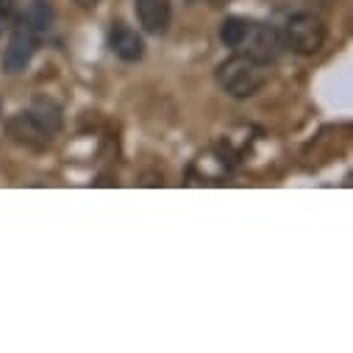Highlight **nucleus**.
<instances>
[{
	"label": "nucleus",
	"mask_w": 353,
	"mask_h": 353,
	"mask_svg": "<svg viewBox=\"0 0 353 353\" xmlns=\"http://www.w3.org/2000/svg\"><path fill=\"white\" fill-rule=\"evenodd\" d=\"M217 83L220 90L231 98H250L256 95L270 78V64L256 61L248 53H234L217 67Z\"/></svg>",
	"instance_id": "nucleus-1"
},
{
	"label": "nucleus",
	"mask_w": 353,
	"mask_h": 353,
	"mask_svg": "<svg viewBox=\"0 0 353 353\" xmlns=\"http://www.w3.org/2000/svg\"><path fill=\"white\" fill-rule=\"evenodd\" d=\"M325 42V26L317 14H295L287 20L284 45L298 56H314Z\"/></svg>",
	"instance_id": "nucleus-2"
},
{
	"label": "nucleus",
	"mask_w": 353,
	"mask_h": 353,
	"mask_svg": "<svg viewBox=\"0 0 353 353\" xmlns=\"http://www.w3.org/2000/svg\"><path fill=\"white\" fill-rule=\"evenodd\" d=\"M37 45H39L37 31H34L26 20H20V23L14 26V31H12V39H9L6 50H3V70H6L9 75L23 72V70L31 64V59H34V53H37Z\"/></svg>",
	"instance_id": "nucleus-3"
},
{
	"label": "nucleus",
	"mask_w": 353,
	"mask_h": 353,
	"mask_svg": "<svg viewBox=\"0 0 353 353\" xmlns=\"http://www.w3.org/2000/svg\"><path fill=\"white\" fill-rule=\"evenodd\" d=\"M281 48H284V39L273 26L250 23V28H248V34L239 45V53H248V56H253L256 61H264V64H273L281 56Z\"/></svg>",
	"instance_id": "nucleus-4"
},
{
	"label": "nucleus",
	"mask_w": 353,
	"mask_h": 353,
	"mask_svg": "<svg viewBox=\"0 0 353 353\" xmlns=\"http://www.w3.org/2000/svg\"><path fill=\"white\" fill-rule=\"evenodd\" d=\"M9 134L20 142V145H26V148H34V150H42V148H48L50 145V131L31 114V112H20V114H14L12 120H9Z\"/></svg>",
	"instance_id": "nucleus-5"
},
{
	"label": "nucleus",
	"mask_w": 353,
	"mask_h": 353,
	"mask_svg": "<svg viewBox=\"0 0 353 353\" xmlns=\"http://www.w3.org/2000/svg\"><path fill=\"white\" fill-rule=\"evenodd\" d=\"M134 9H137V17H139V26L148 34H153V37L167 34V28L172 23V3L170 0H134Z\"/></svg>",
	"instance_id": "nucleus-6"
},
{
	"label": "nucleus",
	"mask_w": 353,
	"mask_h": 353,
	"mask_svg": "<svg viewBox=\"0 0 353 353\" xmlns=\"http://www.w3.org/2000/svg\"><path fill=\"white\" fill-rule=\"evenodd\" d=\"M109 48H112V53H114L117 59H123V61H139V59L145 56V42H142V37H139L134 28H128L125 23H114V28L109 31Z\"/></svg>",
	"instance_id": "nucleus-7"
},
{
	"label": "nucleus",
	"mask_w": 353,
	"mask_h": 353,
	"mask_svg": "<svg viewBox=\"0 0 353 353\" xmlns=\"http://www.w3.org/2000/svg\"><path fill=\"white\" fill-rule=\"evenodd\" d=\"M248 28H250V20H245V17H225L220 23V39H223V45L239 50Z\"/></svg>",
	"instance_id": "nucleus-8"
},
{
	"label": "nucleus",
	"mask_w": 353,
	"mask_h": 353,
	"mask_svg": "<svg viewBox=\"0 0 353 353\" xmlns=\"http://www.w3.org/2000/svg\"><path fill=\"white\" fill-rule=\"evenodd\" d=\"M23 20H26V23L37 31V37H39V34H45V31L50 28V23H53V9H50L48 0H34Z\"/></svg>",
	"instance_id": "nucleus-9"
},
{
	"label": "nucleus",
	"mask_w": 353,
	"mask_h": 353,
	"mask_svg": "<svg viewBox=\"0 0 353 353\" xmlns=\"http://www.w3.org/2000/svg\"><path fill=\"white\" fill-rule=\"evenodd\" d=\"M31 114H34L50 134H56V131L61 128V114H59V109H56L50 101H45V98H37V101H34Z\"/></svg>",
	"instance_id": "nucleus-10"
},
{
	"label": "nucleus",
	"mask_w": 353,
	"mask_h": 353,
	"mask_svg": "<svg viewBox=\"0 0 353 353\" xmlns=\"http://www.w3.org/2000/svg\"><path fill=\"white\" fill-rule=\"evenodd\" d=\"M12 12H14V0H0V14L12 17Z\"/></svg>",
	"instance_id": "nucleus-11"
},
{
	"label": "nucleus",
	"mask_w": 353,
	"mask_h": 353,
	"mask_svg": "<svg viewBox=\"0 0 353 353\" xmlns=\"http://www.w3.org/2000/svg\"><path fill=\"white\" fill-rule=\"evenodd\" d=\"M78 6H83V9H95L98 6V0H75Z\"/></svg>",
	"instance_id": "nucleus-12"
},
{
	"label": "nucleus",
	"mask_w": 353,
	"mask_h": 353,
	"mask_svg": "<svg viewBox=\"0 0 353 353\" xmlns=\"http://www.w3.org/2000/svg\"><path fill=\"white\" fill-rule=\"evenodd\" d=\"M212 3H214V6H223V3H228V0H212Z\"/></svg>",
	"instance_id": "nucleus-13"
}]
</instances>
